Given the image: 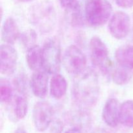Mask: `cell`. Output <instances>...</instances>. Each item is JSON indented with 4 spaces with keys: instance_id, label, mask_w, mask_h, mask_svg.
I'll return each instance as SVG.
<instances>
[{
    "instance_id": "6da1fadb",
    "label": "cell",
    "mask_w": 133,
    "mask_h": 133,
    "mask_svg": "<svg viewBox=\"0 0 133 133\" xmlns=\"http://www.w3.org/2000/svg\"><path fill=\"white\" fill-rule=\"evenodd\" d=\"M100 87L97 74L91 69L75 75L71 94L77 105L83 109L94 107L99 97Z\"/></svg>"
},
{
    "instance_id": "7a4b0ae2",
    "label": "cell",
    "mask_w": 133,
    "mask_h": 133,
    "mask_svg": "<svg viewBox=\"0 0 133 133\" xmlns=\"http://www.w3.org/2000/svg\"><path fill=\"white\" fill-rule=\"evenodd\" d=\"M29 20L42 33L53 31L57 23V13L53 4L45 0L32 5L29 12Z\"/></svg>"
},
{
    "instance_id": "3957f363",
    "label": "cell",
    "mask_w": 133,
    "mask_h": 133,
    "mask_svg": "<svg viewBox=\"0 0 133 133\" xmlns=\"http://www.w3.org/2000/svg\"><path fill=\"white\" fill-rule=\"evenodd\" d=\"M112 6L108 0H88L84 6V19L92 27H101L111 18Z\"/></svg>"
},
{
    "instance_id": "277c9868",
    "label": "cell",
    "mask_w": 133,
    "mask_h": 133,
    "mask_svg": "<svg viewBox=\"0 0 133 133\" xmlns=\"http://www.w3.org/2000/svg\"><path fill=\"white\" fill-rule=\"evenodd\" d=\"M42 49V68L48 74H58L62 63L61 44L52 38L44 43Z\"/></svg>"
},
{
    "instance_id": "5b68a950",
    "label": "cell",
    "mask_w": 133,
    "mask_h": 133,
    "mask_svg": "<svg viewBox=\"0 0 133 133\" xmlns=\"http://www.w3.org/2000/svg\"><path fill=\"white\" fill-rule=\"evenodd\" d=\"M89 48L92 64L103 74H109L112 69V61L105 42L99 36H94L90 39Z\"/></svg>"
},
{
    "instance_id": "8992f818",
    "label": "cell",
    "mask_w": 133,
    "mask_h": 133,
    "mask_svg": "<svg viewBox=\"0 0 133 133\" xmlns=\"http://www.w3.org/2000/svg\"><path fill=\"white\" fill-rule=\"evenodd\" d=\"M62 64L68 73L75 76L87 69V57L79 47L71 45L64 53Z\"/></svg>"
},
{
    "instance_id": "52a82bcc",
    "label": "cell",
    "mask_w": 133,
    "mask_h": 133,
    "mask_svg": "<svg viewBox=\"0 0 133 133\" xmlns=\"http://www.w3.org/2000/svg\"><path fill=\"white\" fill-rule=\"evenodd\" d=\"M53 107L48 101H42L36 103L32 109V122L39 132L48 129L53 120Z\"/></svg>"
},
{
    "instance_id": "ba28073f",
    "label": "cell",
    "mask_w": 133,
    "mask_h": 133,
    "mask_svg": "<svg viewBox=\"0 0 133 133\" xmlns=\"http://www.w3.org/2000/svg\"><path fill=\"white\" fill-rule=\"evenodd\" d=\"M109 32L110 35L118 40L127 37L131 31V20L127 13L118 10L112 14L109 21Z\"/></svg>"
},
{
    "instance_id": "9c48e42d",
    "label": "cell",
    "mask_w": 133,
    "mask_h": 133,
    "mask_svg": "<svg viewBox=\"0 0 133 133\" xmlns=\"http://www.w3.org/2000/svg\"><path fill=\"white\" fill-rule=\"evenodd\" d=\"M18 55L10 44H2L0 48V71L6 76L12 75L16 69Z\"/></svg>"
},
{
    "instance_id": "30bf717a",
    "label": "cell",
    "mask_w": 133,
    "mask_h": 133,
    "mask_svg": "<svg viewBox=\"0 0 133 133\" xmlns=\"http://www.w3.org/2000/svg\"><path fill=\"white\" fill-rule=\"evenodd\" d=\"M120 104L116 98L107 100L102 110V118L105 123L110 127H116L119 123Z\"/></svg>"
},
{
    "instance_id": "8fae6325",
    "label": "cell",
    "mask_w": 133,
    "mask_h": 133,
    "mask_svg": "<svg viewBox=\"0 0 133 133\" xmlns=\"http://www.w3.org/2000/svg\"><path fill=\"white\" fill-rule=\"evenodd\" d=\"M46 71L41 70L34 71L30 81V87L32 94L36 97L44 98L48 90V77Z\"/></svg>"
},
{
    "instance_id": "7c38bea8",
    "label": "cell",
    "mask_w": 133,
    "mask_h": 133,
    "mask_svg": "<svg viewBox=\"0 0 133 133\" xmlns=\"http://www.w3.org/2000/svg\"><path fill=\"white\" fill-rule=\"evenodd\" d=\"M20 36L19 28L14 18L9 17L3 22L1 28V39L5 44L12 45Z\"/></svg>"
},
{
    "instance_id": "4fadbf2b",
    "label": "cell",
    "mask_w": 133,
    "mask_h": 133,
    "mask_svg": "<svg viewBox=\"0 0 133 133\" xmlns=\"http://www.w3.org/2000/svg\"><path fill=\"white\" fill-rule=\"evenodd\" d=\"M25 59L30 70L33 71L42 68V49L39 45H35L27 49Z\"/></svg>"
},
{
    "instance_id": "5bb4252c",
    "label": "cell",
    "mask_w": 133,
    "mask_h": 133,
    "mask_svg": "<svg viewBox=\"0 0 133 133\" xmlns=\"http://www.w3.org/2000/svg\"><path fill=\"white\" fill-rule=\"evenodd\" d=\"M68 89V83L66 79L61 74L53 75L50 82L51 96L56 99H60L66 95Z\"/></svg>"
},
{
    "instance_id": "9a60e30c",
    "label": "cell",
    "mask_w": 133,
    "mask_h": 133,
    "mask_svg": "<svg viewBox=\"0 0 133 133\" xmlns=\"http://www.w3.org/2000/svg\"><path fill=\"white\" fill-rule=\"evenodd\" d=\"M115 58L118 65L133 70V45H126L116 49Z\"/></svg>"
},
{
    "instance_id": "2e32d148",
    "label": "cell",
    "mask_w": 133,
    "mask_h": 133,
    "mask_svg": "<svg viewBox=\"0 0 133 133\" xmlns=\"http://www.w3.org/2000/svg\"><path fill=\"white\" fill-rule=\"evenodd\" d=\"M119 123L128 128H133V100H127L120 105Z\"/></svg>"
},
{
    "instance_id": "e0dca14e",
    "label": "cell",
    "mask_w": 133,
    "mask_h": 133,
    "mask_svg": "<svg viewBox=\"0 0 133 133\" xmlns=\"http://www.w3.org/2000/svg\"><path fill=\"white\" fill-rule=\"evenodd\" d=\"M133 77V70L118 65L112 73V78L116 84L123 86L131 81Z\"/></svg>"
},
{
    "instance_id": "ac0fdd59",
    "label": "cell",
    "mask_w": 133,
    "mask_h": 133,
    "mask_svg": "<svg viewBox=\"0 0 133 133\" xmlns=\"http://www.w3.org/2000/svg\"><path fill=\"white\" fill-rule=\"evenodd\" d=\"M70 119L73 127L79 128L82 131L90 125V117L84 110L73 112L70 114Z\"/></svg>"
},
{
    "instance_id": "d6986e66",
    "label": "cell",
    "mask_w": 133,
    "mask_h": 133,
    "mask_svg": "<svg viewBox=\"0 0 133 133\" xmlns=\"http://www.w3.org/2000/svg\"><path fill=\"white\" fill-rule=\"evenodd\" d=\"M29 103L27 94L18 93L15 98L14 112L17 119H22L26 116L28 111Z\"/></svg>"
},
{
    "instance_id": "ffe728a7",
    "label": "cell",
    "mask_w": 133,
    "mask_h": 133,
    "mask_svg": "<svg viewBox=\"0 0 133 133\" xmlns=\"http://www.w3.org/2000/svg\"><path fill=\"white\" fill-rule=\"evenodd\" d=\"M67 10V16L69 17V21L73 26L75 27H80L83 25L84 23L83 19V16L81 14L80 5L78 3H75L74 6H71Z\"/></svg>"
},
{
    "instance_id": "44dd1931",
    "label": "cell",
    "mask_w": 133,
    "mask_h": 133,
    "mask_svg": "<svg viewBox=\"0 0 133 133\" xmlns=\"http://www.w3.org/2000/svg\"><path fill=\"white\" fill-rule=\"evenodd\" d=\"M13 97V89L9 81L1 78L0 81V99L3 103H9Z\"/></svg>"
},
{
    "instance_id": "7402d4cb",
    "label": "cell",
    "mask_w": 133,
    "mask_h": 133,
    "mask_svg": "<svg viewBox=\"0 0 133 133\" xmlns=\"http://www.w3.org/2000/svg\"><path fill=\"white\" fill-rule=\"evenodd\" d=\"M19 38L20 39V42L22 45L26 49H28L29 48L36 45L37 35L35 30L29 29L24 31L23 33L20 34Z\"/></svg>"
},
{
    "instance_id": "603a6c76",
    "label": "cell",
    "mask_w": 133,
    "mask_h": 133,
    "mask_svg": "<svg viewBox=\"0 0 133 133\" xmlns=\"http://www.w3.org/2000/svg\"><path fill=\"white\" fill-rule=\"evenodd\" d=\"M118 6L123 9H129L133 6V0H114Z\"/></svg>"
},
{
    "instance_id": "cb8c5ba5",
    "label": "cell",
    "mask_w": 133,
    "mask_h": 133,
    "mask_svg": "<svg viewBox=\"0 0 133 133\" xmlns=\"http://www.w3.org/2000/svg\"><path fill=\"white\" fill-rule=\"evenodd\" d=\"M59 2L61 6L66 9H69L77 3V0H59Z\"/></svg>"
},
{
    "instance_id": "d4e9b609",
    "label": "cell",
    "mask_w": 133,
    "mask_h": 133,
    "mask_svg": "<svg viewBox=\"0 0 133 133\" xmlns=\"http://www.w3.org/2000/svg\"><path fill=\"white\" fill-rule=\"evenodd\" d=\"M64 133H83V131L79 128L77 127H72V128L70 129L68 131H66Z\"/></svg>"
},
{
    "instance_id": "484cf974",
    "label": "cell",
    "mask_w": 133,
    "mask_h": 133,
    "mask_svg": "<svg viewBox=\"0 0 133 133\" xmlns=\"http://www.w3.org/2000/svg\"><path fill=\"white\" fill-rule=\"evenodd\" d=\"M14 133H28L27 132L26 130H25L24 129L22 128V127H18L16 130L15 131Z\"/></svg>"
},
{
    "instance_id": "4316f807",
    "label": "cell",
    "mask_w": 133,
    "mask_h": 133,
    "mask_svg": "<svg viewBox=\"0 0 133 133\" xmlns=\"http://www.w3.org/2000/svg\"><path fill=\"white\" fill-rule=\"evenodd\" d=\"M93 133H108V132H107V131H104V130H97V131H96Z\"/></svg>"
},
{
    "instance_id": "83f0119b",
    "label": "cell",
    "mask_w": 133,
    "mask_h": 133,
    "mask_svg": "<svg viewBox=\"0 0 133 133\" xmlns=\"http://www.w3.org/2000/svg\"><path fill=\"white\" fill-rule=\"evenodd\" d=\"M18 1H20V2H23V3H27V2H31V1H36V0H18Z\"/></svg>"
}]
</instances>
